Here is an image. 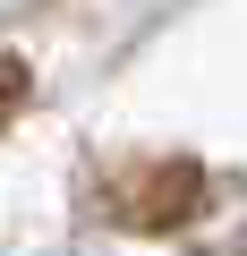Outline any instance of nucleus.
Returning <instances> with one entry per match:
<instances>
[{"mask_svg":"<svg viewBox=\"0 0 247 256\" xmlns=\"http://www.w3.org/2000/svg\"><path fill=\"white\" fill-rule=\"evenodd\" d=\"M128 188H137V196H119V222H145V230H162V222H188V214L205 205V188H196V171H188V162L137 171Z\"/></svg>","mask_w":247,"mask_h":256,"instance_id":"nucleus-1","label":"nucleus"},{"mask_svg":"<svg viewBox=\"0 0 247 256\" xmlns=\"http://www.w3.org/2000/svg\"><path fill=\"white\" fill-rule=\"evenodd\" d=\"M26 102V68H17V52H0V120H9Z\"/></svg>","mask_w":247,"mask_h":256,"instance_id":"nucleus-2","label":"nucleus"}]
</instances>
